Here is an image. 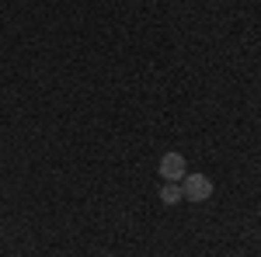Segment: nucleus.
<instances>
[{
    "label": "nucleus",
    "instance_id": "f257e3e1",
    "mask_svg": "<svg viewBox=\"0 0 261 257\" xmlns=\"http://www.w3.org/2000/svg\"><path fill=\"white\" fill-rule=\"evenodd\" d=\"M181 195L188 202H209L213 198V181L205 174H185L181 178Z\"/></svg>",
    "mask_w": 261,
    "mask_h": 257
},
{
    "label": "nucleus",
    "instance_id": "f03ea898",
    "mask_svg": "<svg viewBox=\"0 0 261 257\" xmlns=\"http://www.w3.org/2000/svg\"><path fill=\"white\" fill-rule=\"evenodd\" d=\"M157 170H161V178H164V181H181L185 174H188V167H185V157H181V153H174V150L161 157Z\"/></svg>",
    "mask_w": 261,
    "mask_h": 257
},
{
    "label": "nucleus",
    "instance_id": "7ed1b4c3",
    "mask_svg": "<svg viewBox=\"0 0 261 257\" xmlns=\"http://www.w3.org/2000/svg\"><path fill=\"white\" fill-rule=\"evenodd\" d=\"M181 198H185V195H181L178 181H164V184H161V202H164V205H178Z\"/></svg>",
    "mask_w": 261,
    "mask_h": 257
}]
</instances>
